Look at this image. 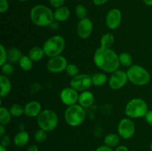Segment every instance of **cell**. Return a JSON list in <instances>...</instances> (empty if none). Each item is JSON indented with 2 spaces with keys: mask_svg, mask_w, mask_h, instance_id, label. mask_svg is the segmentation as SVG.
I'll return each instance as SVG.
<instances>
[{
  "mask_svg": "<svg viewBox=\"0 0 152 151\" xmlns=\"http://www.w3.org/2000/svg\"><path fill=\"white\" fill-rule=\"evenodd\" d=\"M93 60L99 69L108 73L117 70L120 66L119 55L112 48L98 47L94 52Z\"/></svg>",
  "mask_w": 152,
  "mask_h": 151,
  "instance_id": "6da1fadb",
  "label": "cell"
},
{
  "mask_svg": "<svg viewBox=\"0 0 152 151\" xmlns=\"http://www.w3.org/2000/svg\"><path fill=\"white\" fill-rule=\"evenodd\" d=\"M31 22L36 26L40 28L49 26L54 21L53 11L45 4H36L30 11Z\"/></svg>",
  "mask_w": 152,
  "mask_h": 151,
  "instance_id": "7a4b0ae2",
  "label": "cell"
},
{
  "mask_svg": "<svg viewBox=\"0 0 152 151\" xmlns=\"http://www.w3.org/2000/svg\"><path fill=\"white\" fill-rule=\"evenodd\" d=\"M64 118L68 125L73 127H79L86 118V110L79 104L67 107L64 113Z\"/></svg>",
  "mask_w": 152,
  "mask_h": 151,
  "instance_id": "3957f363",
  "label": "cell"
},
{
  "mask_svg": "<svg viewBox=\"0 0 152 151\" xmlns=\"http://www.w3.org/2000/svg\"><path fill=\"white\" fill-rule=\"evenodd\" d=\"M148 110V104L141 98L131 99L125 107V114L132 119L145 117Z\"/></svg>",
  "mask_w": 152,
  "mask_h": 151,
  "instance_id": "277c9868",
  "label": "cell"
},
{
  "mask_svg": "<svg viewBox=\"0 0 152 151\" xmlns=\"http://www.w3.org/2000/svg\"><path fill=\"white\" fill-rule=\"evenodd\" d=\"M126 73L129 81L136 86H145L151 81L150 73L141 65H132L128 68Z\"/></svg>",
  "mask_w": 152,
  "mask_h": 151,
  "instance_id": "5b68a950",
  "label": "cell"
},
{
  "mask_svg": "<svg viewBox=\"0 0 152 151\" xmlns=\"http://www.w3.org/2000/svg\"><path fill=\"white\" fill-rule=\"evenodd\" d=\"M65 44L66 43L63 36L60 35H54L45 41L42 48L45 56L51 58L62 55L65 48Z\"/></svg>",
  "mask_w": 152,
  "mask_h": 151,
  "instance_id": "8992f818",
  "label": "cell"
},
{
  "mask_svg": "<svg viewBox=\"0 0 152 151\" xmlns=\"http://www.w3.org/2000/svg\"><path fill=\"white\" fill-rule=\"evenodd\" d=\"M37 120L39 127L45 130L48 133L54 130L59 124V117L57 113L50 109L42 110L37 118Z\"/></svg>",
  "mask_w": 152,
  "mask_h": 151,
  "instance_id": "52a82bcc",
  "label": "cell"
},
{
  "mask_svg": "<svg viewBox=\"0 0 152 151\" xmlns=\"http://www.w3.org/2000/svg\"><path fill=\"white\" fill-rule=\"evenodd\" d=\"M136 126L132 118L126 117L122 118L117 124V133L120 138L125 140L130 139L134 136Z\"/></svg>",
  "mask_w": 152,
  "mask_h": 151,
  "instance_id": "ba28073f",
  "label": "cell"
},
{
  "mask_svg": "<svg viewBox=\"0 0 152 151\" xmlns=\"http://www.w3.org/2000/svg\"><path fill=\"white\" fill-rule=\"evenodd\" d=\"M93 85L91 76L86 73H80L75 77L71 78L70 81V86L76 90L81 92L89 90L90 87Z\"/></svg>",
  "mask_w": 152,
  "mask_h": 151,
  "instance_id": "9c48e42d",
  "label": "cell"
},
{
  "mask_svg": "<svg viewBox=\"0 0 152 151\" xmlns=\"http://www.w3.org/2000/svg\"><path fill=\"white\" fill-rule=\"evenodd\" d=\"M128 81H129V78L126 71L119 69L111 73L108 82L110 88L117 90L124 87Z\"/></svg>",
  "mask_w": 152,
  "mask_h": 151,
  "instance_id": "30bf717a",
  "label": "cell"
},
{
  "mask_svg": "<svg viewBox=\"0 0 152 151\" xmlns=\"http://www.w3.org/2000/svg\"><path fill=\"white\" fill-rule=\"evenodd\" d=\"M68 65V60L65 56L62 55L53 56L50 58L47 62L48 70L53 73H59L63 71H65L67 66Z\"/></svg>",
  "mask_w": 152,
  "mask_h": 151,
  "instance_id": "8fae6325",
  "label": "cell"
},
{
  "mask_svg": "<svg viewBox=\"0 0 152 151\" xmlns=\"http://www.w3.org/2000/svg\"><path fill=\"white\" fill-rule=\"evenodd\" d=\"M122 12L118 8H111L108 10L105 16V25L111 30H115L120 26L122 22Z\"/></svg>",
  "mask_w": 152,
  "mask_h": 151,
  "instance_id": "7c38bea8",
  "label": "cell"
},
{
  "mask_svg": "<svg viewBox=\"0 0 152 151\" xmlns=\"http://www.w3.org/2000/svg\"><path fill=\"white\" fill-rule=\"evenodd\" d=\"M79 96L80 93L70 86L62 89L59 93V99L63 105L68 107L78 104Z\"/></svg>",
  "mask_w": 152,
  "mask_h": 151,
  "instance_id": "4fadbf2b",
  "label": "cell"
},
{
  "mask_svg": "<svg viewBox=\"0 0 152 151\" xmlns=\"http://www.w3.org/2000/svg\"><path fill=\"white\" fill-rule=\"evenodd\" d=\"M94 30L93 22L88 18L80 19L77 25V33L80 38L86 39L91 36Z\"/></svg>",
  "mask_w": 152,
  "mask_h": 151,
  "instance_id": "5bb4252c",
  "label": "cell"
},
{
  "mask_svg": "<svg viewBox=\"0 0 152 151\" xmlns=\"http://www.w3.org/2000/svg\"><path fill=\"white\" fill-rule=\"evenodd\" d=\"M42 111V107L38 101H30L24 107V115L28 118H37Z\"/></svg>",
  "mask_w": 152,
  "mask_h": 151,
  "instance_id": "9a60e30c",
  "label": "cell"
},
{
  "mask_svg": "<svg viewBox=\"0 0 152 151\" xmlns=\"http://www.w3.org/2000/svg\"><path fill=\"white\" fill-rule=\"evenodd\" d=\"M95 101V97L94 93L90 90H86L80 93L79 96L78 104L81 105L85 109L88 107H90L94 104Z\"/></svg>",
  "mask_w": 152,
  "mask_h": 151,
  "instance_id": "2e32d148",
  "label": "cell"
},
{
  "mask_svg": "<svg viewBox=\"0 0 152 151\" xmlns=\"http://www.w3.org/2000/svg\"><path fill=\"white\" fill-rule=\"evenodd\" d=\"M30 141V135L26 130H19L16 133L13 139V144L17 147H24Z\"/></svg>",
  "mask_w": 152,
  "mask_h": 151,
  "instance_id": "e0dca14e",
  "label": "cell"
},
{
  "mask_svg": "<svg viewBox=\"0 0 152 151\" xmlns=\"http://www.w3.org/2000/svg\"><path fill=\"white\" fill-rule=\"evenodd\" d=\"M71 16V10L66 6H62L60 7L55 9L53 11L54 20L57 21L59 23L64 22L68 20Z\"/></svg>",
  "mask_w": 152,
  "mask_h": 151,
  "instance_id": "ac0fdd59",
  "label": "cell"
},
{
  "mask_svg": "<svg viewBox=\"0 0 152 151\" xmlns=\"http://www.w3.org/2000/svg\"><path fill=\"white\" fill-rule=\"evenodd\" d=\"M0 86H1L0 96L2 99V98L7 96L11 91L12 84L8 76L3 75V74L0 76Z\"/></svg>",
  "mask_w": 152,
  "mask_h": 151,
  "instance_id": "d6986e66",
  "label": "cell"
},
{
  "mask_svg": "<svg viewBox=\"0 0 152 151\" xmlns=\"http://www.w3.org/2000/svg\"><path fill=\"white\" fill-rule=\"evenodd\" d=\"M28 56L31 58L33 62H37L43 59V57L45 56V53L42 47L35 46V47H33L32 48L30 49Z\"/></svg>",
  "mask_w": 152,
  "mask_h": 151,
  "instance_id": "ffe728a7",
  "label": "cell"
},
{
  "mask_svg": "<svg viewBox=\"0 0 152 151\" xmlns=\"http://www.w3.org/2000/svg\"><path fill=\"white\" fill-rule=\"evenodd\" d=\"M120 139L121 138L119 136L118 133H108L104 138V144L112 148L117 147L120 145Z\"/></svg>",
  "mask_w": 152,
  "mask_h": 151,
  "instance_id": "44dd1931",
  "label": "cell"
},
{
  "mask_svg": "<svg viewBox=\"0 0 152 151\" xmlns=\"http://www.w3.org/2000/svg\"><path fill=\"white\" fill-rule=\"evenodd\" d=\"M115 41V36L111 33L108 32L104 33L100 38V47L105 48H111Z\"/></svg>",
  "mask_w": 152,
  "mask_h": 151,
  "instance_id": "7402d4cb",
  "label": "cell"
},
{
  "mask_svg": "<svg viewBox=\"0 0 152 151\" xmlns=\"http://www.w3.org/2000/svg\"><path fill=\"white\" fill-rule=\"evenodd\" d=\"M22 56L21 50L16 47H10L7 50V61L10 63H18Z\"/></svg>",
  "mask_w": 152,
  "mask_h": 151,
  "instance_id": "603a6c76",
  "label": "cell"
},
{
  "mask_svg": "<svg viewBox=\"0 0 152 151\" xmlns=\"http://www.w3.org/2000/svg\"><path fill=\"white\" fill-rule=\"evenodd\" d=\"M92 84L95 87H102L108 81L106 74L104 73H96L91 76Z\"/></svg>",
  "mask_w": 152,
  "mask_h": 151,
  "instance_id": "cb8c5ba5",
  "label": "cell"
},
{
  "mask_svg": "<svg viewBox=\"0 0 152 151\" xmlns=\"http://www.w3.org/2000/svg\"><path fill=\"white\" fill-rule=\"evenodd\" d=\"M119 61L120 65L125 68H130L133 65V58L130 53L127 52H123L119 55Z\"/></svg>",
  "mask_w": 152,
  "mask_h": 151,
  "instance_id": "d4e9b609",
  "label": "cell"
},
{
  "mask_svg": "<svg viewBox=\"0 0 152 151\" xmlns=\"http://www.w3.org/2000/svg\"><path fill=\"white\" fill-rule=\"evenodd\" d=\"M12 115L10 110L4 107L1 106L0 107V124L1 125H7L10 122Z\"/></svg>",
  "mask_w": 152,
  "mask_h": 151,
  "instance_id": "484cf974",
  "label": "cell"
},
{
  "mask_svg": "<svg viewBox=\"0 0 152 151\" xmlns=\"http://www.w3.org/2000/svg\"><path fill=\"white\" fill-rule=\"evenodd\" d=\"M18 63L21 69L24 71H30L33 68L34 65V62L28 55H23Z\"/></svg>",
  "mask_w": 152,
  "mask_h": 151,
  "instance_id": "4316f807",
  "label": "cell"
},
{
  "mask_svg": "<svg viewBox=\"0 0 152 151\" xmlns=\"http://www.w3.org/2000/svg\"><path fill=\"white\" fill-rule=\"evenodd\" d=\"M10 114L13 117H21L24 115V107L19 104H13L9 108Z\"/></svg>",
  "mask_w": 152,
  "mask_h": 151,
  "instance_id": "83f0119b",
  "label": "cell"
},
{
  "mask_svg": "<svg viewBox=\"0 0 152 151\" xmlns=\"http://www.w3.org/2000/svg\"><path fill=\"white\" fill-rule=\"evenodd\" d=\"M48 138V132L42 129H38L37 131L34 133V139L37 143L41 144L46 141Z\"/></svg>",
  "mask_w": 152,
  "mask_h": 151,
  "instance_id": "f1b7e54d",
  "label": "cell"
},
{
  "mask_svg": "<svg viewBox=\"0 0 152 151\" xmlns=\"http://www.w3.org/2000/svg\"><path fill=\"white\" fill-rule=\"evenodd\" d=\"M74 11H75L76 16H77L78 19H83L87 17V14H88L87 8H86V6L83 5V4H77V5L75 7V10H74Z\"/></svg>",
  "mask_w": 152,
  "mask_h": 151,
  "instance_id": "f546056e",
  "label": "cell"
},
{
  "mask_svg": "<svg viewBox=\"0 0 152 151\" xmlns=\"http://www.w3.org/2000/svg\"><path fill=\"white\" fill-rule=\"evenodd\" d=\"M65 72L68 74V76L73 78L80 74V70H79L78 67L74 64H68L65 69Z\"/></svg>",
  "mask_w": 152,
  "mask_h": 151,
  "instance_id": "4dcf8cb0",
  "label": "cell"
},
{
  "mask_svg": "<svg viewBox=\"0 0 152 151\" xmlns=\"http://www.w3.org/2000/svg\"><path fill=\"white\" fill-rule=\"evenodd\" d=\"M1 69L3 75L7 76L12 75L13 72H14V68H13V66L10 62H6L5 64L1 65Z\"/></svg>",
  "mask_w": 152,
  "mask_h": 151,
  "instance_id": "1f68e13d",
  "label": "cell"
},
{
  "mask_svg": "<svg viewBox=\"0 0 152 151\" xmlns=\"http://www.w3.org/2000/svg\"><path fill=\"white\" fill-rule=\"evenodd\" d=\"M7 62V50L4 44H0V66Z\"/></svg>",
  "mask_w": 152,
  "mask_h": 151,
  "instance_id": "d6a6232c",
  "label": "cell"
},
{
  "mask_svg": "<svg viewBox=\"0 0 152 151\" xmlns=\"http://www.w3.org/2000/svg\"><path fill=\"white\" fill-rule=\"evenodd\" d=\"M11 144V139H10V136L8 135H4V136H1V140H0V145L1 146L7 148V147H9Z\"/></svg>",
  "mask_w": 152,
  "mask_h": 151,
  "instance_id": "836d02e7",
  "label": "cell"
},
{
  "mask_svg": "<svg viewBox=\"0 0 152 151\" xmlns=\"http://www.w3.org/2000/svg\"><path fill=\"white\" fill-rule=\"evenodd\" d=\"M50 6L53 8L56 9L58 7H60L62 6H64V4L65 2V0H48Z\"/></svg>",
  "mask_w": 152,
  "mask_h": 151,
  "instance_id": "e575fe53",
  "label": "cell"
},
{
  "mask_svg": "<svg viewBox=\"0 0 152 151\" xmlns=\"http://www.w3.org/2000/svg\"><path fill=\"white\" fill-rule=\"evenodd\" d=\"M9 9V2L7 0H0V13H4Z\"/></svg>",
  "mask_w": 152,
  "mask_h": 151,
  "instance_id": "d590c367",
  "label": "cell"
},
{
  "mask_svg": "<svg viewBox=\"0 0 152 151\" xmlns=\"http://www.w3.org/2000/svg\"><path fill=\"white\" fill-rule=\"evenodd\" d=\"M145 120L148 125L152 127V110H149L145 115Z\"/></svg>",
  "mask_w": 152,
  "mask_h": 151,
  "instance_id": "8d00e7d4",
  "label": "cell"
},
{
  "mask_svg": "<svg viewBox=\"0 0 152 151\" xmlns=\"http://www.w3.org/2000/svg\"><path fill=\"white\" fill-rule=\"evenodd\" d=\"M49 27H50L51 30L57 31L59 29V27H60V23L59 22H57V21L54 20L53 22H51V24L49 25Z\"/></svg>",
  "mask_w": 152,
  "mask_h": 151,
  "instance_id": "74e56055",
  "label": "cell"
},
{
  "mask_svg": "<svg viewBox=\"0 0 152 151\" xmlns=\"http://www.w3.org/2000/svg\"><path fill=\"white\" fill-rule=\"evenodd\" d=\"M95 151H114V150H113L112 147H110L107 146V145L103 144L99 146Z\"/></svg>",
  "mask_w": 152,
  "mask_h": 151,
  "instance_id": "f35d334b",
  "label": "cell"
},
{
  "mask_svg": "<svg viewBox=\"0 0 152 151\" xmlns=\"http://www.w3.org/2000/svg\"><path fill=\"white\" fill-rule=\"evenodd\" d=\"M109 0H92L94 4L96 6H101L103 5V4H106Z\"/></svg>",
  "mask_w": 152,
  "mask_h": 151,
  "instance_id": "ab89813d",
  "label": "cell"
},
{
  "mask_svg": "<svg viewBox=\"0 0 152 151\" xmlns=\"http://www.w3.org/2000/svg\"><path fill=\"white\" fill-rule=\"evenodd\" d=\"M114 151H130V150L126 145H119L115 148Z\"/></svg>",
  "mask_w": 152,
  "mask_h": 151,
  "instance_id": "60d3db41",
  "label": "cell"
},
{
  "mask_svg": "<svg viewBox=\"0 0 152 151\" xmlns=\"http://www.w3.org/2000/svg\"><path fill=\"white\" fill-rule=\"evenodd\" d=\"M26 151H39V147L37 144H31L28 147Z\"/></svg>",
  "mask_w": 152,
  "mask_h": 151,
  "instance_id": "b9f144b4",
  "label": "cell"
},
{
  "mask_svg": "<svg viewBox=\"0 0 152 151\" xmlns=\"http://www.w3.org/2000/svg\"><path fill=\"white\" fill-rule=\"evenodd\" d=\"M5 127L6 126L0 124V137H1V136H3L5 135V133H6Z\"/></svg>",
  "mask_w": 152,
  "mask_h": 151,
  "instance_id": "7bdbcfd3",
  "label": "cell"
},
{
  "mask_svg": "<svg viewBox=\"0 0 152 151\" xmlns=\"http://www.w3.org/2000/svg\"><path fill=\"white\" fill-rule=\"evenodd\" d=\"M142 1H143L144 4H146V5L152 7V0H142Z\"/></svg>",
  "mask_w": 152,
  "mask_h": 151,
  "instance_id": "ee69618b",
  "label": "cell"
},
{
  "mask_svg": "<svg viewBox=\"0 0 152 151\" xmlns=\"http://www.w3.org/2000/svg\"><path fill=\"white\" fill-rule=\"evenodd\" d=\"M0 151H7V148L0 145Z\"/></svg>",
  "mask_w": 152,
  "mask_h": 151,
  "instance_id": "f6af8a7d",
  "label": "cell"
},
{
  "mask_svg": "<svg viewBox=\"0 0 152 151\" xmlns=\"http://www.w3.org/2000/svg\"><path fill=\"white\" fill-rule=\"evenodd\" d=\"M149 147H150V150L152 151V142H151V143L150 144V146H149Z\"/></svg>",
  "mask_w": 152,
  "mask_h": 151,
  "instance_id": "bcb514c9",
  "label": "cell"
},
{
  "mask_svg": "<svg viewBox=\"0 0 152 151\" xmlns=\"http://www.w3.org/2000/svg\"><path fill=\"white\" fill-rule=\"evenodd\" d=\"M19 1H22V2H25V1H28V0H19Z\"/></svg>",
  "mask_w": 152,
  "mask_h": 151,
  "instance_id": "7dc6e473",
  "label": "cell"
},
{
  "mask_svg": "<svg viewBox=\"0 0 152 151\" xmlns=\"http://www.w3.org/2000/svg\"><path fill=\"white\" fill-rule=\"evenodd\" d=\"M151 50H152V44H151Z\"/></svg>",
  "mask_w": 152,
  "mask_h": 151,
  "instance_id": "c3c4849f",
  "label": "cell"
}]
</instances>
